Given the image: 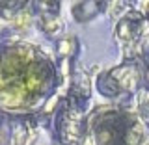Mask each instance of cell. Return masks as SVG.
<instances>
[{
    "mask_svg": "<svg viewBox=\"0 0 149 145\" xmlns=\"http://www.w3.org/2000/svg\"><path fill=\"white\" fill-rule=\"evenodd\" d=\"M54 87V65L37 46L0 45V112L15 115L39 112Z\"/></svg>",
    "mask_w": 149,
    "mask_h": 145,
    "instance_id": "cell-1",
    "label": "cell"
}]
</instances>
